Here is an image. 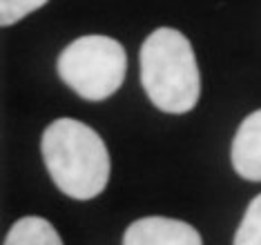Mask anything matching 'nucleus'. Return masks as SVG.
Segmentation results:
<instances>
[{
  "label": "nucleus",
  "mask_w": 261,
  "mask_h": 245,
  "mask_svg": "<svg viewBox=\"0 0 261 245\" xmlns=\"http://www.w3.org/2000/svg\"><path fill=\"white\" fill-rule=\"evenodd\" d=\"M43 158L51 181L63 194L76 201H90L110 181V152L90 125L76 118H58L45 127Z\"/></svg>",
  "instance_id": "1"
},
{
  "label": "nucleus",
  "mask_w": 261,
  "mask_h": 245,
  "mask_svg": "<svg viewBox=\"0 0 261 245\" xmlns=\"http://www.w3.org/2000/svg\"><path fill=\"white\" fill-rule=\"evenodd\" d=\"M141 85L152 105L168 114L194 110L201 96V74L194 49L181 32L159 27L139 53Z\"/></svg>",
  "instance_id": "2"
},
{
  "label": "nucleus",
  "mask_w": 261,
  "mask_h": 245,
  "mask_svg": "<svg viewBox=\"0 0 261 245\" xmlns=\"http://www.w3.org/2000/svg\"><path fill=\"white\" fill-rule=\"evenodd\" d=\"M58 76L85 100H105L125 80L127 56L110 36H83L58 56Z\"/></svg>",
  "instance_id": "3"
},
{
  "label": "nucleus",
  "mask_w": 261,
  "mask_h": 245,
  "mask_svg": "<svg viewBox=\"0 0 261 245\" xmlns=\"http://www.w3.org/2000/svg\"><path fill=\"white\" fill-rule=\"evenodd\" d=\"M123 245H203L201 234L186 221L145 216L134 221L123 234Z\"/></svg>",
  "instance_id": "4"
},
{
  "label": "nucleus",
  "mask_w": 261,
  "mask_h": 245,
  "mask_svg": "<svg viewBox=\"0 0 261 245\" xmlns=\"http://www.w3.org/2000/svg\"><path fill=\"white\" fill-rule=\"evenodd\" d=\"M232 167L246 181L261 183V110L246 116L232 139Z\"/></svg>",
  "instance_id": "5"
},
{
  "label": "nucleus",
  "mask_w": 261,
  "mask_h": 245,
  "mask_svg": "<svg viewBox=\"0 0 261 245\" xmlns=\"http://www.w3.org/2000/svg\"><path fill=\"white\" fill-rule=\"evenodd\" d=\"M3 245H63L56 228L40 216H22L11 225Z\"/></svg>",
  "instance_id": "6"
},
{
  "label": "nucleus",
  "mask_w": 261,
  "mask_h": 245,
  "mask_svg": "<svg viewBox=\"0 0 261 245\" xmlns=\"http://www.w3.org/2000/svg\"><path fill=\"white\" fill-rule=\"evenodd\" d=\"M234 245H261V194L254 196L234 234Z\"/></svg>",
  "instance_id": "7"
},
{
  "label": "nucleus",
  "mask_w": 261,
  "mask_h": 245,
  "mask_svg": "<svg viewBox=\"0 0 261 245\" xmlns=\"http://www.w3.org/2000/svg\"><path fill=\"white\" fill-rule=\"evenodd\" d=\"M47 3L49 0H0V25H14V22L22 20L27 14L40 9Z\"/></svg>",
  "instance_id": "8"
}]
</instances>
